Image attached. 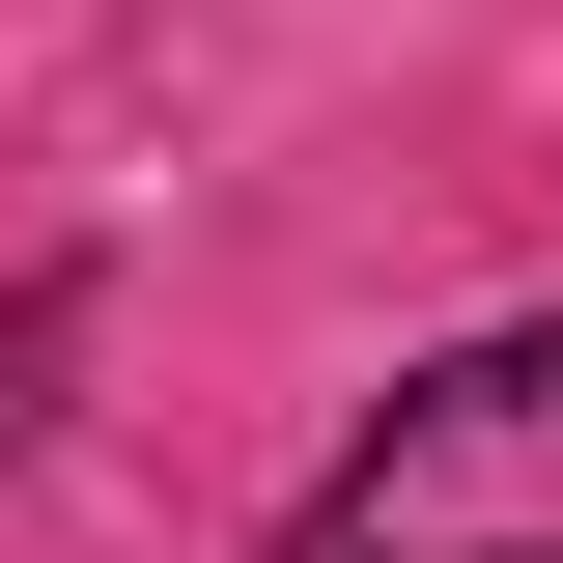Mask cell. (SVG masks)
<instances>
[{"label": "cell", "instance_id": "2", "mask_svg": "<svg viewBox=\"0 0 563 563\" xmlns=\"http://www.w3.org/2000/svg\"><path fill=\"white\" fill-rule=\"evenodd\" d=\"M29 366H57V310H0V422H29Z\"/></svg>", "mask_w": 563, "mask_h": 563}, {"label": "cell", "instance_id": "1", "mask_svg": "<svg viewBox=\"0 0 563 563\" xmlns=\"http://www.w3.org/2000/svg\"><path fill=\"white\" fill-rule=\"evenodd\" d=\"M282 563H563V339H451L339 422Z\"/></svg>", "mask_w": 563, "mask_h": 563}]
</instances>
